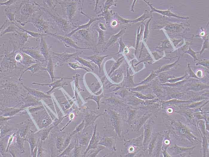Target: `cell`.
I'll list each match as a JSON object with an SVG mask.
<instances>
[{
	"label": "cell",
	"mask_w": 209,
	"mask_h": 157,
	"mask_svg": "<svg viewBox=\"0 0 209 157\" xmlns=\"http://www.w3.org/2000/svg\"><path fill=\"white\" fill-rule=\"evenodd\" d=\"M79 1H67L61 3L62 7L67 19L72 21L78 9Z\"/></svg>",
	"instance_id": "obj_1"
},
{
	"label": "cell",
	"mask_w": 209,
	"mask_h": 157,
	"mask_svg": "<svg viewBox=\"0 0 209 157\" xmlns=\"http://www.w3.org/2000/svg\"><path fill=\"white\" fill-rule=\"evenodd\" d=\"M83 52L82 50L76 51L74 53L69 54L67 53H57L52 52V56L54 60L58 65L62 66L64 63L74 59L78 56L81 55Z\"/></svg>",
	"instance_id": "obj_2"
},
{
	"label": "cell",
	"mask_w": 209,
	"mask_h": 157,
	"mask_svg": "<svg viewBox=\"0 0 209 157\" xmlns=\"http://www.w3.org/2000/svg\"><path fill=\"white\" fill-rule=\"evenodd\" d=\"M55 24L60 27L64 32H67L73 28L74 26L72 21L67 19H65L59 15L57 13H50Z\"/></svg>",
	"instance_id": "obj_3"
},
{
	"label": "cell",
	"mask_w": 209,
	"mask_h": 157,
	"mask_svg": "<svg viewBox=\"0 0 209 157\" xmlns=\"http://www.w3.org/2000/svg\"><path fill=\"white\" fill-rule=\"evenodd\" d=\"M77 41L92 47L93 36L89 29H82L76 32L72 36Z\"/></svg>",
	"instance_id": "obj_4"
},
{
	"label": "cell",
	"mask_w": 209,
	"mask_h": 157,
	"mask_svg": "<svg viewBox=\"0 0 209 157\" xmlns=\"http://www.w3.org/2000/svg\"><path fill=\"white\" fill-rule=\"evenodd\" d=\"M49 36H52L63 43L67 47L72 48L75 49L76 51L82 50H92L89 47L83 48L78 46L75 42L70 37L67 36H62L54 33H49Z\"/></svg>",
	"instance_id": "obj_5"
},
{
	"label": "cell",
	"mask_w": 209,
	"mask_h": 157,
	"mask_svg": "<svg viewBox=\"0 0 209 157\" xmlns=\"http://www.w3.org/2000/svg\"><path fill=\"white\" fill-rule=\"evenodd\" d=\"M81 13L82 14L88 17L90 19L89 21L86 24L81 26H79L78 27H77L75 29H74L72 31L67 35V36L71 38V36H72L78 30L82 29H89L91 25L92 24L93 22L96 20H100L102 18V17H90L86 15L85 14L83 13L82 12V10L81 11Z\"/></svg>",
	"instance_id": "obj_6"
},
{
	"label": "cell",
	"mask_w": 209,
	"mask_h": 157,
	"mask_svg": "<svg viewBox=\"0 0 209 157\" xmlns=\"http://www.w3.org/2000/svg\"><path fill=\"white\" fill-rule=\"evenodd\" d=\"M40 45V50L46 59L48 57L49 55V50L47 45L43 38V36L42 37Z\"/></svg>",
	"instance_id": "obj_7"
},
{
	"label": "cell",
	"mask_w": 209,
	"mask_h": 157,
	"mask_svg": "<svg viewBox=\"0 0 209 157\" xmlns=\"http://www.w3.org/2000/svg\"><path fill=\"white\" fill-rule=\"evenodd\" d=\"M100 57L96 55L91 56H85L84 58L87 59L91 61V62H93L96 64L99 67H100L101 65L104 58L107 57Z\"/></svg>",
	"instance_id": "obj_8"
},
{
	"label": "cell",
	"mask_w": 209,
	"mask_h": 157,
	"mask_svg": "<svg viewBox=\"0 0 209 157\" xmlns=\"http://www.w3.org/2000/svg\"><path fill=\"white\" fill-rule=\"evenodd\" d=\"M14 35L15 36L19 38L20 44L22 45L28 41L29 38L31 37V36H28L27 33L26 32L21 33L17 31L14 33Z\"/></svg>",
	"instance_id": "obj_9"
},
{
	"label": "cell",
	"mask_w": 209,
	"mask_h": 157,
	"mask_svg": "<svg viewBox=\"0 0 209 157\" xmlns=\"http://www.w3.org/2000/svg\"><path fill=\"white\" fill-rule=\"evenodd\" d=\"M15 25L21 30H22L26 32L27 33H28V34L34 38H41V37L43 36H48V34H46V33H40L25 29L23 28L20 27L18 25H17L16 24H15Z\"/></svg>",
	"instance_id": "obj_10"
},
{
	"label": "cell",
	"mask_w": 209,
	"mask_h": 157,
	"mask_svg": "<svg viewBox=\"0 0 209 157\" xmlns=\"http://www.w3.org/2000/svg\"><path fill=\"white\" fill-rule=\"evenodd\" d=\"M74 59L81 64L84 67H88L92 70H94L93 66L91 64V62L79 57V56L75 57Z\"/></svg>",
	"instance_id": "obj_11"
},
{
	"label": "cell",
	"mask_w": 209,
	"mask_h": 157,
	"mask_svg": "<svg viewBox=\"0 0 209 157\" xmlns=\"http://www.w3.org/2000/svg\"><path fill=\"white\" fill-rule=\"evenodd\" d=\"M126 29L125 28V29L122 30L118 33L117 34L112 36L108 40V43L107 45V46H110V45L114 43L125 32Z\"/></svg>",
	"instance_id": "obj_12"
},
{
	"label": "cell",
	"mask_w": 209,
	"mask_h": 157,
	"mask_svg": "<svg viewBox=\"0 0 209 157\" xmlns=\"http://www.w3.org/2000/svg\"><path fill=\"white\" fill-rule=\"evenodd\" d=\"M23 52L29 54L32 58L41 61L42 57L36 51L33 50H26L23 51Z\"/></svg>",
	"instance_id": "obj_13"
},
{
	"label": "cell",
	"mask_w": 209,
	"mask_h": 157,
	"mask_svg": "<svg viewBox=\"0 0 209 157\" xmlns=\"http://www.w3.org/2000/svg\"><path fill=\"white\" fill-rule=\"evenodd\" d=\"M47 69L50 74L52 80H53V65L51 58L49 57Z\"/></svg>",
	"instance_id": "obj_14"
},
{
	"label": "cell",
	"mask_w": 209,
	"mask_h": 157,
	"mask_svg": "<svg viewBox=\"0 0 209 157\" xmlns=\"http://www.w3.org/2000/svg\"><path fill=\"white\" fill-rule=\"evenodd\" d=\"M68 64L71 68L74 70L82 69L84 70L87 72L89 71V70H88L86 68H85L84 66L82 65L78 62L69 63Z\"/></svg>",
	"instance_id": "obj_15"
},
{
	"label": "cell",
	"mask_w": 209,
	"mask_h": 157,
	"mask_svg": "<svg viewBox=\"0 0 209 157\" xmlns=\"http://www.w3.org/2000/svg\"><path fill=\"white\" fill-rule=\"evenodd\" d=\"M93 115V114H88L86 116L85 128L88 125L91 124L94 121V120L95 119L96 117H94Z\"/></svg>",
	"instance_id": "obj_16"
},
{
	"label": "cell",
	"mask_w": 209,
	"mask_h": 157,
	"mask_svg": "<svg viewBox=\"0 0 209 157\" xmlns=\"http://www.w3.org/2000/svg\"><path fill=\"white\" fill-rule=\"evenodd\" d=\"M99 33L98 44L103 43L104 40V33L103 30L100 29L94 28Z\"/></svg>",
	"instance_id": "obj_17"
},
{
	"label": "cell",
	"mask_w": 209,
	"mask_h": 157,
	"mask_svg": "<svg viewBox=\"0 0 209 157\" xmlns=\"http://www.w3.org/2000/svg\"><path fill=\"white\" fill-rule=\"evenodd\" d=\"M17 31L12 25L9 26L6 29L1 33V37L3 36L5 33L10 32H16Z\"/></svg>",
	"instance_id": "obj_18"
},
{
	"label": "cell",
	"mask_w": 209,
	"mask_h": 157,
	"mask_svg": "<svg viewBox=\"0 0 209 157\" xmlns=\"http://www.w3.org/2000/svg\"><path fill=\"white\" fill-rule=\"evenodd\" d=\"M114 1H106L103 5V9L104 12L107 11L111 6L114 5Z\"/></svg>",
	"instance_id": "obj_19"
},
{
	"label": "cell",
	"mask_w": 209,
	"mask_h": 157,
	"mask_svg": "<svg viewBox=\"0 0 209 157\" xmlns=\"http://www.w3.org/2000/svg\"><path fill=\"white\" fill-rule=\"evenodd\" d=\"M85 125V121L83 120L82 123H81L77 127L76 129L74 131L73 134H74V133L79 132L81 130H82V129L84 127Z\"/></svg>",
	"instance_id": "obj_20"
},
{
	"label": "cell",
	"mask_w": 209,
	"mask_h": 157,
	"mask_svg": "<svg viewBox=\"0 0 209 157\" xmlns=\"http://www.w3.org/2000/svg\"><path fill=\"white\" fill-rule=\"evenodd\" d=\"M17 1H7L5 2L4 3H1L0 4H1V6L6 5L7 6H9L16 2Z\"/></svg>",
	"instance_id": "obj_21"
},
{
	"label": "cell",
	"mask_w": 209,
	"mask_h": 157,
	"mask_svg": "<svg viewBox=\"0 0 209 157\" xmlns=\"http://www.w3.org/2000/svg\"><path fill=\"white\" fill-rule=\"evenodd\" d=\"M129 50L128 47H126L124 50V53L126 54H128L129 53Z\"/></svg>",
	"instance_id": "obj_22"
},
{
	"label": "cell",
	"mask_w": 209,
	"mask_h": 157,
	"mask_svg": "<svg viewBox=\"0 0 209 157\" xmlns=\"http://www.w3.org/2000/svg\"><path fill=\"white\" fill-rule=\"evenodd\" d=\"M99 26L101 28L100 29L104 31L106 30V28L104 25L100 23Z\"/></svg>",
	"instance_id": "obj_23"
},
{
	"label": "cell",
	"mask_w": 209,
	"mask_h": 157,
	"mask_svg": "<svg viewBox=\"0 0 209 157\" xmlns=\"http://www.w3.org/2000/svg\"><path fill=\"white\" fill-rule=\"evenodd\" d=\"M117 22L116 21H114L112 22V25L113 27H115L117 25Z\"/></svg>",
	"instance_id": "obj_24"
}]
</instances>
